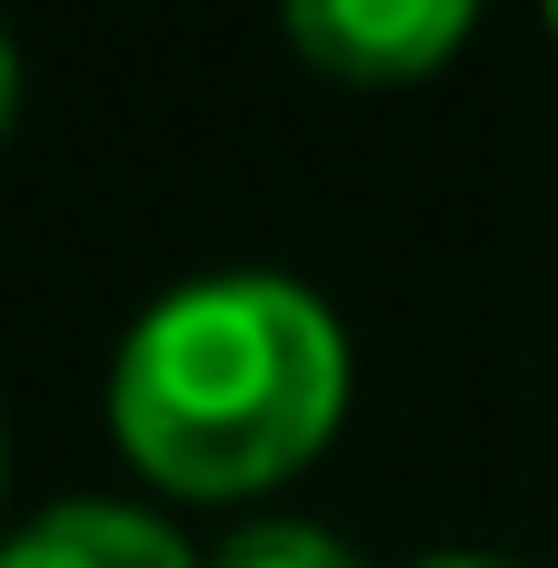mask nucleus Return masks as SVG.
I'll return each instance as SVG.
<instances>
[{"mask_svg": "<svg viewBox=\"0 0 558 568\" xmlns=\"http://www.w3.org/2000/svg\"><path fill=\"white\" fill-rule=\"evenodd\" d=\"M349 399L339 320L290 280H200L170 290L110 379L120 449L180 499H240L290 479Z\"/></svg>", "mask_w": 558, "mask_h": 568, "instance_id": "1", "label": "nucleus"}, {"mask_svg": "<svg viewBox=\"0 0 558 568\" xmlns=\"http://www.w3.org/2000/svg\"><path fill=\"white\" fill-rule=\"evenodd\" d=\"M290 40H300L329 80L389 90V80L439 70V60L469 40V10H459V0H310V10H290Z\"/></svg>", "mask_w": 558, "mask_h": 568, "instance_id": "2", "label": "nucleus"}, {"mask_svg": "<svg viewBox=\"0 0 558 568\" xmlns=\"http://www.w3.org/2000/svg\"><path fill=\"white\" fill-rule=\"evenodd\" d=\"M0 568H190V549L160 529V519H140V509H110V499H70V509H50V519H30Z\"/></svg>", "mask_w": 558, "mask_h": 568, "instance_id": "3", "label": "nucleus"}, {"mask_svg": "<svg viewBox=\"0 0 558 568\" xmlns=\"http://www.w3.org/2000/svg\"><path fill=\"white\" fill-rule=\"evenodd\" d=\"M220 568H359L339 539H319V529H290V519H270V529H240Z\"/></svg>", "mask_w": 558, "mask_h": 568, "instance_id": "4", "label": "nucleus"}, {"mask_svg": "<svg viewBox=\"0 0 558 568\" xmlns=\"http://www.w3.org/2000/svg\"><path fill=\"white\" fill-rule=\"evenodd\" d=\"M10 110H20V60H10V40H0V130H10Z\"/></svg>", "mask_w": 558, "mask_h": 568, "instance_id": "5", "label": "nucleus"}, {"mask_svg": "<svg viewBox=\"0 0 558 568\" xmlns=\"http://www.w3.org/2000/svg\"><path fill=\"white\" fill-rule=\"evenodd\" d=\"M429 568H499V559H429Z\"/></svg>", "mask_w": 558, "mask_h": 568, "instance_id": "6", "label": "nucleus"}, {"mask_svg": "<svg viewBox=\"0 0 558 568\" xmlns=\"http://www.w3.org/2000/svg\"><path fill=\"white\" fill-rule=\"evenodd\" d=\"M549 30H558V10H549Z\"/></svg>", "mask_w": 558, "mask_h": 568, "instance_id": "7", "label": "nucleus"}]
</instances>
